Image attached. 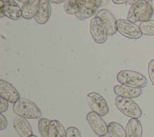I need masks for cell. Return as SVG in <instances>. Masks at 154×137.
<instances>
[{
	"label": "cell",
	"mask_w": 154,
	"mask_h": 137,
	"mask_svg": "<svg viewBox=\"0 0 154 137\" xmlns=\"http://www.w3.org/2000/svg\"><path fill=\"white\" fill-rule=\"evenodd\" d=\"M153 14L149 1L140 0L131 5L127 14V20L135 24L137 22H146L150 20Z\"/></svg>",
	"instance_id": "cell-1"
},
{
	"label": "cell",
	"mask_w": 154,
	"mask_h": 137,
	"mask_svg": "<svg viewBox=\"0 0 154 137\" xmlns=\"http://www.w3.org/2000/svg\"><path fill=\"white\" fill-rule=\"evenodd\" d=\"M1 101V106H0V112L1 113H2L3 112H5L8 109V103L7 100L2 98H0Z\"/></svg>",
	"instance_id": "cell-25"
},
{
	"label": "cell",
	"mask_w": 154,
	"mask_h": 137,
	"mask_svg": "<svg viewBox=\"0 0 154 137\" xmlns=\"http://www.w3.org/2000/svg\"><path fill=\"white\" fill-rule=\"evenodd\" d=\"M117 80L121 84L127 86L142 88H144L147 81L144 75L140 72L131 70H122L117 75Z\"/></svg>",
	"instance_id": "cell-3"
},
{
	"label": "cell",
	"mask_w": 154,
	"mask_h": 137,
	"mask_svg": "<svg viewBox=\"0 0 154 137\" xmlns=\"http://www.w3.org/2000/svg\"><path fill=\"white\" fill-rule=\"evenodd\" d=\"M29 137H37V136H35V135H31V136H29Z\"/></svg>",
	"instance_id": "cell-33"
},
{
	"label": "cell",
	"mask_w": 154,
	"mask_h": 137,
	"mask_svg": "<svg viewBox=\"0 0 154 137\" xmlns=\"http://www.w3.org/2000/svg\"><path fill=\"white\" fill-rule=\"evenodd\" d=\"M66 137H82V136L76 127H70L66 130Z\"/></svg>",
	"instance_id": "cell-23"
},
{
	"label": "cell",
	"mask_w": 154,
	"mask_h": 137,
	"mask_svg": "<svg viewBox=\"0 0 154 137\" xmlns=\"http://www.w3.org/2000/svg\"><path fill=\"white\" fill-rule=\"evenodd\" d=\"M126 137H142L143 128L138 119H130L125 128Z\"/></svg>",
	"instance_id": "cell-17"
},
{
	"label": "cell",
	"mask_w": 154,
	"mask_h": 137,
	"mask_svg": "<svg viewBox=\"0 0 154 137\" xmlns=\"http://www.w3.org/2000/svg\"><path fill=\"white\" fill-rule=\"evenodd\" d=\"M40 5V0H28L21 7L22 17L26 19L34 18Z\"/></svg>",
	"instance_id": "cell-16"
},
{
	"label": "cell",
	"mask_w": 154,
	"mask_h": 137,
	"mask_svg": "<svg viewBox=\"0 0 154 137\" xmlns=\"http://www.w3.org/2000/svg\"><path fill=\"white\" fill-rule=\"evenodd\" d=\"M18 1H19V2H23V4L25 3V2H26L28 1H26V0H24V1H23V0H18Z\"/></svg>",
	"instance_id": "cell-31"
},
{
	"label": "cell",
	"mask_w": 154,
	"mask_h": 137,
	"mask_svg": "<svg viewBox=\"0 0 154 137\" xmlns=\"http://www.w3.org/2000/svg\"><path fill=\"white\" fill-rule=\"evenodd\" d=\"M140 0H128L127 1V2L129 4H131V5H134L135 4H137V2H140Z\"/></svg>",
	"instance_id": "cell-28"
},
{
	"label": "cell",
	"mask_w": 154,
	"mask_h": 137,
	"mask_svg": "<svg viewBox=\"0 0 154 137\" xmlns=\"http://www.w3.org/2000/svg\"><path fill=\"white\" fill-rule=\"evenodd\" d=\"M115 105L119 111L131 118L138 119L142 115L141 109L132 99L117 96L115 99Z\"/></svg>",
	"instance_id": "cell-4"
},
{
	"label": "cell",
	"mask_w": 154,
	"mask_h": 137,
	"mask_svg": "<svg viewBox=\"0 0 154 137\" xmlns=\"http://www.w3.org/2000/svg\"><path fill=\"white\" fill-rule=\"evenodd\" d=\"M13 112L19 116L28 119H38L42 112L33 101L25 98H20L13 106Z\"/></svg>",
	"instance_id": "cell-2"
},
{
	"label": "cell",
	"mask_w": 154,
	"mask_h": 137,
	"mask_svg": "<svg viewBox=\"0 0 154 137\" xmlns=\"http://www.w3.org/2000/svg\"><path fill=\"white\" fill-rule=\"evenodd\" d=\"M114 92L117 96L132 99L140 97L142 94V89L120 84L114 87Z\"/></svg>",
	"instance_id": "cell-14"
},
{
	"label": "cell",
	"mask_w": 154,
	"mask_h": 137,
	"mask_svg": "<svg viewBox=\"0 0 154 137\" xmlns=\"http://www.w3.org/2000/svg\"><path fill=\"white\" fill-rule=\"evenodd\" d=\"M96 17H99L105 23L107 31L108 36H111L115 34L117 32L116 18L113 14L106 9H101L96 14Z\"/></svg>",
	"instance_id": "cell-12"
},
{
	"label": "cell",
	"mask_w": 154,
	"mask_h": 137,
	"mask_svg": "<svg viewBox=\"0 0 154 137\" xmlns=\"http://www.w3.org/2000/svg\"><path fill=\"white\" fill-rule=\"evenodd\" d=\"M99 137H111L110 136H108V135H103V136H99Z\"/></svg>",
	"instance_id": "cell-32"
},
{
	"label": "cell",
	"mask_w": 154,
	"mask_h": 137,
	"mask_svg": "<svg viewBox=\"0 0 154 137\" xmlns=\"http://www.w3.org/2000/svg\"><path fill=\"white\" fill-rule=\"evenodd\" d=\"M112 2L117 4H123L127 2V1H126V0H112Z\"/></svg>",
	"instance_id": "cell-27"
},
{
	"label": "cell",
	"mask_w": 154,
	"mask_h": 137,
	"mask_svg": "<svg viewBox=\"0 0 154 137\" xmlns=\"http://www.w3.org/2000/svg\"><path fill=\"white\" fill-rule=\"evenodd\" d=\"M6 16L13 19L18 20L21 16V8L13 0L0 1V17Z\"/></svg>",
	"instance_id": "cell-8"
},
{
	"label": "cell",
	"mask_w": 154,
	"mask_h": 137,
	"mask_svg": "<svg viewBox=\"0 0 154 137\" xmlns=\"http://www.w3.org/2000/svg\"><path fill=\"white\" fill-rule=\"evenodd\" d=\"M84 0H67L64 3V10L67 14H76L84 7Z\"/></svg>",
	"instance_id": "cell-18"
},
{
	"label": "cell",
	"mask_w": 154,
	"mask_h": 137,
	"mask_svg": "<svg viewBox=\"0 0 154 137\" xmlns=\"http://www.w3.org/2000/svg\"><path fill=\"white\" fill-rule=\"evenodd\" d=\"M48 137H66V131L58 121H51L49 125Z\"/></svg>",
	"instance_id": "cell-19"
},
{
	"label": "cell",
	"mask_w": 154,
	"mask_h": 137,
	"mask_svg": "<svg viewBox=\"0 0 154 137\" xmlns=\"http://www.w3.org/2000/svg\"><path fill=\"white\" fill-rule=\"evenodd\" d=\"M7 126V121L5 117L2 115V113L0 114V130H2L5 129Z\"/></svg>",
	"instance_id": "cell-26"
},
{
	"label": "cell",
	"mask_w": 154,
	"mask_h": 137,
	"mask_svg": "<svg viewBox=\"0 0 154 137\" xmlns=\"http://www.w3.org/2000/svg\"><path fill=\"white\" fill-rule=\"evenodd\" d=\"M116 27L118 32L129 39H137L142 35L139 26L127 19H117L116 21Z\"/></svg>",
	"instance_id": "cell-6"
},
{
	"label": "cell",
	"mask_w": 154,
	"mask_h": 137,
	"mask_svg": "<svg viewBox=\"0 0 154 137\" xmlns=\"http://www.w3.org/2000/svg\"><path fill=\"white\" fill-rule=\"evenodd\" d=\"M51 120L46 118H41L38 122V129L40 135L42 137H48L49 125Z\"/></svg>",
	"instance_id": "cell-22"
},
{
	"label": "cell",
	"mask_w": 154,
	"mask_h": 137,
	"mask_svg": "<svg viewBox=\"0 0 154 137\" xmlns=\"http://www.w3.org/2000/svg\"><path fill=\"white\" fill-rule=\"evenodd\" d=\"M14 129L20 137H29L32 135V129L26 118L17 116L13 121Z\"/></svg>",
	"instance_id": "cell-13"
},
{
	"label": "cell",
	"mask_w": 154,
	"mask_h": 137,
	"mask_svg": "<svg viewBox=\"0 0 154 137\" xmlns=\"http://www.w3.org/2000/svg\"><path fill=\"white\" fill-rule=\"evenodd\" d=\"M108 133L111 137H126V131L119 123L114 121L108 124Z\"/></svg>",
	"instance_id": "cell-20"
},
{
	"label": "cell",
	"mask_w": 154,
	"mask_h": 137,
	"mask_svg": "<svg viewBox=\"0 0 154 137\" xmlns=\"http://www.w3.org/2000/svg\"><path fill=\"white\" fill-rule=\"evenodd\" d=\"M0 97L8 102L14 104L20 98V94L10 83L1 79L0 80Z\"/></svg>",
	"instance_id": "cell-10"
},
{
	"label": "cell",
	"mask_w": 154,
	"mask_h": 137,
	"mask_svg": "<svg viewBox=\"0 0 154 137\" xmlns=\"http://www.w3.org/2000/svg\"><path fill=\"white\" fill-rule=\"evenodd\" d=\"M87 101L91 109L101 116H105L109 112V107L105 100L98 93L90 92L87 95Z\"/></svg>",
	"instance_id": "cell-7"
},
{
	"label": "cell",
	"mask_w": 154,
	"mask_h": 137,
	"mask_svg": "<svg viewBox=\"0 0 154 137\" xmlns=\"http://www.w3.org/2000/svg\"><path fill=\"white\" fill-rule=\"evenodd\" d=\"M151 5H152L153 12V14H154V0L151 1Z\"/></svg>",
	"instance_id": "cell-30"
},
{
	"label": "cell",
	"mask_w": 154,
	"mask_h": 137,
	"mask_svg": "<svg viewBox=\"0 0 154 137\" xmlns=\"http://www.w3.org/2000/svg\"><path fill=\"white\" fill-rule=\"evenodd\" d=\"M66 1H64V0H61V1H59V0H49V2H52V3H55V4H60V3H62V2H64Z\"/></svg>",
	"instance_id": "cell-29"
},
{
	"label": "cell",
	"mask_w": 154,
	"mask_h": 137,
	"mask_svg": "<svg viewBox=\"0 0 154 137\" xmlns=\"http://www.w3.org/2000/svg\"><path fill=\"white\" fill-rule=\"evenodd\" d=\"M90 31L94 41L97 43H103L108 36V31L103 21L99 17H94L90 24Z\"/></svg>",
	"instance_id": "cell-5"
},
{
	"label": "cell",
	"mask_w": 154,
	"mask_h": 137,
	"mask_svg": "<svg viewBox=\"0 0 154 137\" xmlns=\"http://www.w3.org/2000/svg\"><path fill=\"white\" fill-rule=\"evenodd\" d=\"M102 2L103 1L100 0H85L84 7L75 14L76 17L81 20L91 17L102 5Z\"/></svg>",
	"instance_id": "cell-11"
},
{
	"label": "cell",
	"mask_w": 154,
	"mask_h": 137,
	"mask_svg": "<svg viewBox=\"0 0 154 137\" xmlns=\"http://www.w3.org/2000/svg\"><path fill=\"white\" fill-rule=\"evenodd\" d=\"M139 27L142 34L145 36H154V20L141 22Z\"/></svg>",
	"instance_id": "cell-21"
},
{
	"label": "cell",
	"mask_w": 154,
	"mask_h": 137,
	"mask_svg": "<svg viewBox=\"0 0 154 137\" xmlns=\"http://www.w3.org/2000/svg\"><path fill=\"white\" fill-rule=\"evenodd\" d=\"M51 14V7L49 1L41 0L40 8L36 13L34 19L38 24H46Z\"/></svg>",
	"instance_id": "cell-15"
},
{
	"label": "cell",
	"mask_w": 154,
	"mask_h": 137,
	"mask_svg": "<svg viewBox=\"0 0 154 137\" xmlns=\"http://www.w3.org/2000/svg\"><path fill=\"white\" fill-rule=\"evenodd\" d=\"M90 127L99 136L106 135L108 133V125L102 118L94 112H89L86 116Z\"/></svg>",
	"instance_id": "cell-9"
},
{
	"label": "cell",
	"mask_w": 154,
	"mask_h": 137,
	"mask_svg": "<svg viewBox=\"0 0 154 137\" xmlns=\"http://www.w3.org/2000/svg\"><path fill=\"white\" fill-rule=\"evenodd\" d=\"M148 74L150 81L154 86V59L151 60L148 63Z\"/></svg>",
	"instance_id": "cell-24"
}]
</instances>
